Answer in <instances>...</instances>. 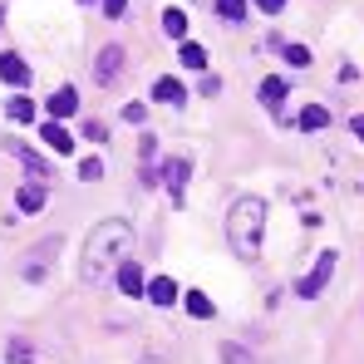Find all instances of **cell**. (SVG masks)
Here are the masks:
<instances>
[{
    "label": "cell",
    "mask_w": 364,
    "mask_h": 364,
    "mask_svg": "<svg viewBox=\"0 0 364 364\" xmlns=\"http://www.w3.org/2000/svg\"><path fill=\"white\" fill-rule=\"evenodd\" d=\"M45 109H50V119H69V114H79V89H74V84H60V89L45 99Z\"/></svg>",
    "instance_id": "obj_5"
},
{
    "label": "cell",
    "mask_w": 364,
    "mask_h": 364,
    "mask_svg": "<svg viewBox=\"0 0 364 364\" xmlns=\"http://www.w3.org/2000/svg\"><path fill=\"white\" fill-rule=\"evenodd\" d=\"M15 207H20V212H40V207H45V187H40V182L20 187V192H15Z\"/></svg>",
    "instance_id": "obj_11"
},
{
    "label": "cell",
    "mask_w": 364,
    "mask_h": 364,
    "mask_svg": "<svg viewBox=\"0 0 364 364\" xmlns=\"http://www.w3.org/2000/svg\"><path fill=\"white\" fill-rule=\"evenodd\" d=\"M153 99H158V104H182L187 94H182V84H178V79H168V74H163V79L153 84Z\"/></svg>",
    "instance_id": "obj_12"
},
{
    "label": "cell",
    "mask_w": 364,
    "mask_h": 364,
    "mask_svg": "<svg viewBox=\"0 0 364 364\" xmlns=\"http://www.w3.org/2000/svg\"><path fill=\"white\" fill-rule=\"evenodd\" d=\"M163 30H168V35L182 45V35H187V15H182L178 5H173V10H163Z\"/></svg>",
    "instance_id": "obj_15"
},
{
    "label": "cell",
    "mask_w": 364,
    "mask_h": 364,
    "mask_svg": "<svg viewBox=\"0 0 364 364\" xmlns=\"http://www.w3.org/2000/svg\"><path fill=\"white\" fill-rule=\"evenodd\" d=\"M182 305H187V315H197V320H207V315H212V301H207L202 291H187V296H182Z\"/></svg>",
    "instance_id": "obj_16"
},
{
    "label": "cell",
    "mask_w": 364,
    "mask_h": 364,
    "mask_svg": "<svg viewBox=\"0 0 364 364\" xmlns=\"http://www.w3.org/2000/svg\"><path fill=\"white\" fill-rule=\"evenodd\" d=\"M15 158H20V163H25L30 173H45V158H40V153H30L25 143H15Z\"/></svg>",
    "instance_id": "obj_19"
},
{
    "label": "cell",
    "mask_w": 364,
    "mask_h": 364,
    "mask_svg": "<svg viewBox=\"0 0 364 364\" xmlns=\"http://www.w3.org/2000/svg\"><path fill=\"white\" fill-rule=\"evenodd\" d=\"M79 178L99 182V178H104V158H84V163H79Z\"/></svg>",
    "instance_id": "obj_20"
},
{
    "label": "cell",
    "mask_w": 364,
    "mask_h": 364,
    "mask_svg": "<svg viewBox=\"0 0 364 364\" xmlns=\"http://www.w3.org/2000/svg\"><path fill=\"white\" fill-rule=\"evenodd\" d=\"M217 15H222V20H242L246 0H217Z\"/></svg>",
    "instance_id": "obj_21"
},
{
    "label": "cell",
    "mask_w": 364,
    "mask_h": 364,
    "mask_svg": "<svg viewBox=\"0 0 364 364\" xmlns=\"http://www.w3.org/2000/svg\"><path fill=\"white\" fill-rule=\"evenodd\" d=\"M350 133H355V138H364V114H355V119H350Z\"/></svg>",
    "instance_id": "obj_26"
},
{
    "label": "cell",
    "mask_w": 364,
    "mask_h": 364,
    "mask_svg": "<svg viewBox=\"0 0 364 364\" xmlns=\"http://www.w3.org/2000/svg\"><path fill=\"white\" fill-rule=\"evenodd\" d=\"M281 99H286V79H281V74L261 79V104H281Z\"/></svg>",
    "instance_id": "obj_14"
},
{
    "label": "cell",
    "mask_w": 364,
    "mask_h": 364,
    "mask_svg": "<svg viewBox=\"0 0 364 364\" xmlns=\"http://www.w3.org/2000/svg\"><path fill=\"white\" fill-rule=\"evenodd\" d=\"M286 60H291V64H301V69H305V64H310V50H305V45H291V50H286Z\"/></svg>",
    "instance_id": "obj_23"
},
{
    "label": "cell",
    "mask_w": 364,
    "mask_h": 364,
    "mask_svg": "<svg viewBox=\"0 0 364 364\" xmlns=\"http://www.w3.org/2000/svg\"><path fill=\"white\" fill-rule=\"evenodd\" d=\"M227 242L242 261H256L261 256V242H266V202L261 197H237L232 212H227Z\"/></svg>",
    "instance_id": "obj_2"
},
{
    "label": "cell",
    "mask_w": 364,
    "mask_h": 364,
    "mask_svg": "<svg viewBox=\"0 0 364 364\" xmlns=\"http://www.w3.org/2000/svg\"><path fill=\"white\" fill-rule=\"evenodd\" d=\"M123 10H128V0H104V15H109V20H119Z\"/></svg>",
    "instance_id": "obj_24"
},
{
    "label": "cell",
    "mask_w": 364,
    "mask_h": 364,
    "mask_svg": "<svg viewBox=\"0 0 364 364\" xmlns=\"http://www.w3.org/2000/svg\"><path fill=\"white\" fill-rule=\"evenodd\" d=\"M119 69H123V50H119V45H104V50H99V60H94V79L109 89V84L119 79Z\"/></svg>",
    "instance_id": "obj_4"
},
{
    "label": "cell",
    "mask_w": 364,
    "mask_h": 364,
    "mask_svg": "<svg viewBox=\"0 0 364 364\" xmlns=\"http://www.w3.org/2000/svg\"><path fill=\"white\" fill-rule=\"evenodd\" d=\"M119 291H123V296H143V291H148V281H143V266H138V261H123V266H119Z\"/></svg>",
    "instance_id": "obj_6"
},
{
    "label": "cell",
    "mask_w": 364,
    "mask_h": 364,
    "mask_svg": "<svg viewBox=\"0 0 364 364\" xmlns=\"http://www.w3.org/2000/svg\"><path fill=\"white\" fill-rule=\"evenodd\" d=\"M148 301H153V305H178V281L153 276V281H148Z\"/></svg>",
    "instance_id": "obj_8"
},
{
    "label": "cell",
    "mask_w": 364,
    "mask_h": 364,
    "mask_svg": "<svg viewBox=\"0 0 364 364\" xmlns=\"http://www.w3.org/2000/svg\"><path fill=\"white\" fill-rule=\"evenodd\" d=\"M128 251H133V222H123V217L99 222V227L84 237L79 276H84L89 286H99V281L109 276V266H123V261H128Z\"/></svg>",
    "instance_id": "obj_1"
},
{
    "label": "cell",
    "mask_w": 364,
    "mask_h": 364,
    "mask_svg": "<svg viewBox=\"0 0 364 364\" xmlns=\"http://www.w3.org/2000/svg\"><path fill=\"white\" fill-rule=\"evenodd\" d=\"M182 64L187 69H207V50L202 45H182Z\"/></svg>",
    "instance_id": "obj_18"
},
{
    "label": "cell",
    "mask_w": 364,
    "mask_h": 364,
    "mask_svg": "<svg viewBox=\"0 0 364 364\" xmlns=\"http://www.w3.org/2000/svg\"><path fill=\"white\" fill-rule=\"evenodd\" d=\"M256 10H266V15H276V10H286V0H251Z\"/></svg>",
    "instance_id": "obj_25"
},
{
    "label": "cell",
    "mask_w": 364,
    "mask_h": 364,
    "mask_svg": "<svg viewBox=\"0 0 364 364\" xmlns=\"http://www.w3.org/2000/svg\"><path fill=\"white\" fill-rule=\"evenodd\" d=\"M325 123H330V114H325L320 104H310V109L301 114V128H310V133H315V128H325Z\"/></svg>",
    "instance_id": "obj_17"
},
{
    "label": "cell",
    "mask_w": 364,
    "mask_h": 364,
    "mask_svg": "<svg viewBox=\"0 0 364 364\" xmlns=\"http://www.w3.org/2000/svg\"><path fill=\"white\" fill-rule=\"evenodd\" d=\"M40 138H45L55 153H64V158L74 153V138H69V128H60V123H45V128H40Z\"/></svg>",
    "instance_id": "obj_9"
},
{
    "label": "cell",
    "mask_w": 364,
    "mask_h": 364,
    "mask_svg": "<svg viewBox=\"0 0 364 364\" xmlns=\"http://www.w3.org/2000/svg\"><path fill=\"white\" fill-rule=\"evenodd\" d=\"M163 182L173 187V202H182V187H187V158H173V163L163 168Z\"/></svg>",
    "instance_id": "obj_10"
},
{
    "label": "cell",
    "mask_w": 364,
    "mask_h": 364,
    "mask_svg": "<svg viewBox=\"0 0 364 364\" xmlns=\"http://www.w3.org/2000/svg\"><path fill=\"white\" fill-rule=\"evenodd\" d=\"M0 79H5V84H30V64L20 60L15 50H5V55H0Z\"/></svg>",
    "instance_id": "obj_7"
},
{
    "label": "cell",
    "mask_w": 364,
    "mask_h": 364,
    "mask_svg": "<svg viewBox=\"0 0 364 364\" xmlns=\"http://www.w3.org/2000/svg\"><path fill=\"white\" fill-rule=\"evenodd\" d=\"M335 261H340L335 251H320V256H315V266H310V276L301 281V301H315V296L325 291V281L335 276Z\"/></svg>",
    "instance_id": "obj_3"
},
{
    "label": "cell",
    "mask_w": 364,
    "mask_h": 364,
    "mask_svg": "<svg viewBox=\"0 0 364 364\" xmlns=\"http://www.w3.org/2000/svg\"><path fill=\"white\" fill-rule=\"evenodd\" d=\"M5 119L10 123H30L35 119V104H30L25 94H15V99H5Z\"/></svg>",
    "instance_id": "obj_13"
},
{
    "label": "cell",
    "mask_w": 364,
    "mask_h": 364,
    "mask_svg": "<svg viewBox=\"0 0 364 364\" xmlns=\"http://www.w3.org/2000/svg\"><path fill=\"white\" fill-rule=\"evenodd\" d=\"M222 360H227V364H256V360L242 350V345H222Z\"/></svg>",
    "instance_id": "obj_22"
}]
</instances>
